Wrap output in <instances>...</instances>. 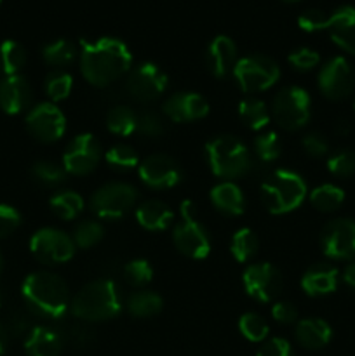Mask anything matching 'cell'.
I'll return each instance as SVG.
<instances>
[{
	"label": "cell",
	"instance_id": "obj_1",
	"mask_svg": "<svg viewBox=\"0 0 355 356\" xmlns=\"http://www.w3.org/2000/svg\"><path fill=\"white\" fill-rule=\"evenodd\" d=\"M80 68L89 83L104 87L115 82L131 68L132 56L127 45L118 38L103 37L97 40H80Z\"/></svg>",
	"mask_w": 355,
	"mask_h": 356
},
{
	"label": "cell",
	"instance_id": "obj_2",
	"mask_svg": "<svg viewBox=\"0 0 355 356\" xmlns=\"http://www.w3.org/2000/svg\"><path fill=\"white\" fill-rule=\"evenodd\" d=\"M21 294L33 315L47 320H59L72 305L65 282L49 271H37L26 277Z\"/></svg>",
	"mask_w": 355,
	"mask_h": 356
},
{
	"label": "cell",
	"instance_id": "obj_3",
	"mask_svg": "<svg viewBox=\"0 0 355 356\" xmlns=\"http://www.w3.org/2000/svg\"><path fill=\"white\" fill-rule=\"evenodd\" d=\"M73 316L84 322H103L122 312V296L111 280H94L87 284L70 305Z\"/></svg>",
	"mask_w": 355,
	"mask_h": 356
},
{
	"label": "cell",
	"instance_id": "obj_4",
	"mask_svg": "<svg viewBox=\"0 0 355 356\" xmlns=\"http://www.w3.org/2000/svg\"><path fill=\"white\" fill-rule=\"evenodd\" d=\"M306 184L294 170L277 169L261 183V200L271 214H287L301 205Z\"/></svg>",
	"mask_w": 355,
	"mask_h": 356
},
{
	"label": "cell",
	"instance_id": "obj_5",
	"mask_svg": "<svg viewBox=\"0 0 355 356\" xmlns=\"http://www.w3.org/2000/svg\"><path fill=\"white\" fill-rule=\"evenodd\" d=\"M205 155L214 176L235 179L251 169V155L246 145L233 136H219L205 145Z\"/></svg>",
	"mask_w": 355,
	"mask_h": 356
},
{
	"label": "cell",
	"instance_id": "obj_6",
	"mask_svg": "<svg viewBox=\"0 0 355 356\" xmlns=\"http://www.w3.org/2000/svg\"><path fill=\"white\" fill-rule=\"evenodd\" d=\"M181 218L183 221L174 228L173 240L178 250L191 259H204L211 252V240L204 226L195 218V205L191 200L181 204Z\"/></svg>",
	"mask_w": 355,
	"mask_h": 356
},
{
	"label": "cell",
	"instance_id": "obj_7",
	"mask_svg": "<svg viewBox=\"0 0 355 356\" xmlns=\"http://www.w3.org/2000/svg\"><path fill=\"white\" fill-rule=\"evenodd\" d=\"M233 76L244 92L254 94L270 89L281 76V70L268 56L253 54L237 61Z\"/></svg>",
	"mask_w": 355,
	"mask_h": 356
},
{
	"label": "cell",
	"instance_id": "obj_8",
	"mask_svg": "<svg viewBox=\"0 0 355 356\" xmlns=\"http://www.w3.org/2000/svg\"><path fill=\"white\" fill-rule=\"evenodd\" d=\"M310 110H312V101L308 92L298 86L282 89L271 104L275 122L287 131H298L306 125V122L310 120Z\"/></svg>",
	"mask_w": 355,
	"mask_h": 356
},
{
	"label": "cell",
	"instance_id": "obj_9",
	"mask_svg": "<svg viewBox=\"0 0 355 356\" xmlns=\"http://www.w3.org/2000/svg\"><path fill=\"white\" fill-rule=\"evenodd\" d=\"M138 198V191L125 183L101 186L90 198V209L101 219H118L127 214Z\"/></svg>",
	"mask_w": 355,
	"mask_h": 356
},
{
	"label": "cell",
	"instance_id": "obj_10",
	"mask_svg": "<svg viewBox=\"0 0 355 356\" xmlns=\"http://www.w3.org/2000/svg\"><path fill=\"white\" fill-rule=\"evenodd\" d=\"M30 250L42 263L61 264L72 259L75 254V243L72 236H68L61 229L42 228L31 236Z\"/></svg>",
	"mask_w": 355,
	"mask_h": 356
},
{
	"label": "cell",
	"instance_id": "obj_11",
	"mask_svg": "<svg viewBox=\"0 0 355 356\" xmlns=\"http://www.w3.org/2000/svg\"><path fill=\"white\" fill-rule=\"evenodd\" d=\"M355 87V75L350 63L345 58L329 59L319 72V89L327 99L343 101Z\"/></svg>",
	"mask_w": 355,
	"mask_h": 356
},
{
	"label": "cell",
	"instance_id": "obj_12",
	"mask_svg": "<svg viewBox=\"0 0 355 356\" xmlns=\"http://www.w3.org/2000/svg\"><path fill=\"white\" fill-rule=\"evenodd\" d=\"M26 129L38 141H58L66 131V118L56 104L40 103L28 111Z\"/></svg>",
	"mask_w": 355,
	"mask_h": 356
},
{
	"label": "cell",
	"instance_id": "obj_13",
	"mask_svg": "<svg viewBox=\"0 0 355 356\" xmlns=\"http://www.w3.org/2000/svg\"><path fill=\"white\" fill-rule=\"evenodd\" d=\"M242 282L247 294L260 302L274 301L282 291L281 271L270 263H258L247 266L242 275Z\"/></svg>",
	"mask_w": 355,
	"mask_h": 356
},
{
	"label": "cell",
	"instance_id": "obj_14",
	"mask_svg": "<svg viewBox=\"0 0 355 356\" xmlns=\"http://www.w3.org/2000/svg\"><path fill=\"white\" fill-rule=\"evenodd\" d=\"M101 146L93 134H80L70 141L63 155V169L73 176H86L96 169Z\"/></svg>",
	"mask_w": 355,
	"mask_h": 356
},
{
	"label": "cell",
	"instance_id": "obj_15",
	"mask_svg": "<svg viewBox=\"0 0 355 356\" xmlns=\"http://www.w3.org/2000/svg\"><path fill=\"white\" fill-rule=\"evenodd\" d=\"M167 87V75L153 63H143L132 70L125 82V90L132 99L150 103L157 99Z\"/></svg>",
	"mask_w": 355,
	"mask_h": 356
},
{
	"label": "cell",
	"instance_id": "obj_16",
	"mask_svg": "<svg viewBox=\"0 0 355 356\" xmlns=\"http://www.w3.org/2000/svg\"><path fill=\"white\" fill-rule=\"evenodd\" d=\"M320 245L331 259H352L355 256V221L345 218L331 221L322 229Z\"/></svg>",
	"mask_w": 355,
	"mask_h": 356
},
{
	"label": "cell",
	"instance_id": "obj_17",
	"mask_svg": "<svg viewBox=\"0 0 355 356\" xmlns=\"http://www.w3.org/2000/svg\"><path fill=\"white\" fill-rule=\"evenodd\" d=\"M139 177L153 190H167L181 181L178 163L167 155H150L139 163Z\"/></svg>",
	"mask_w": 355,
	"mask_h": 356
},
{
	"label": "cell",
	"instance_id": "obj_18",
	"mask_svg": "<svg viewBox=\"0 0 355 356\" xmlns=\"http://www.w3.org/2000/svg\"><path fill=\"white\" fill-rule=\"evenodd\" d=\"M164 113L178 124L194 122L200 120L209 113V104L197 92H178L164 103Z\"/></svg>",
	"mask_w": 355,
	"mask_h": 356
},
{
	"label": "cell",
	"instance_id": "obj_19",
	"mask_svg": "<svg viewBox=\"0 0 355 356\" xmlns=\"http://www.w3.org/2000/svg\"><path fill=\"white\" fill-rule=\"evenodd\" d=\"M327 31L338 47L355 56V7L341 6L329 14Z\"/></svg>",
	"mask_w": 355,
	"mask_h": 356
},
{
	"label": "cell",
	"instance_id": "obj_20",
	"mask_svg": "<svg viewBox=\"0 0 355 356\" xmlns=\"http://www.w3.org/2000/svg\"><path fill=\"white\" fill-rule=\"evenodd\" d=\"M31 89L21 75H7L0 82V108L7 115H17L30 104Z\"/></svg>",
	"mask_w": 355,
	"mask_h": 356
},
{
	"label": "cell",
	"instance_id": "obj_21",
	"mask_svg": "<svg viewBox=\"0 0 355 356\" xmlns=\"http://www.w3.org/2000/svg\"><path fill=\"white\" fill-rule=\"evenodd\" d=\"M65 346V336L58 329L38 325L31 327L24 339L28 356H59Z\"/></svg>",
	"mask_w": 355,
	"mask_h": 356
},
{
	"label": "cell",
	"instance_id": "obj_22",
	"mask_svg": "<svg viewBox=\"0 0 355 356\" xmlns=\"http://www.w3.org/2000/svg\"><path fill=\"white\" fill-rule=\"evenodd\" d=\"M205 58H207V66L212 75L223 79L235 68L237 47L232 38L226 37V35H219L209 44Z\"/></svg>",
	"mask_w": 355,
	"mask_h": 356
},
{
	"label": "cell",
	"instance_id": "obj_23",
	"mask_svg": "<svg viewBox=\"0 0 355 356\" xmlns=\"http://www.w3.org/2000/svg\"><path fill=\"white\" fill-rule=\"evenodd\" d=\"M338 287V270L331 264H315L301 278V289L312 298L331 294Z\"/></svg>",
	"mask_w": 355,
	"mask_h": 356
},
{
	"label": "cell",
	"instance_id": "obj_24",
	"mask_svg": "<svg viewBox=\"0 0 355 356\" xmlns=\"http://www.w3.org/2000/svg\"><path fill=\"white\" fill-rule=\"evenodd\" d=\"M333 337V329L326 320L306 318L296 325V339L306 350H322Z\"/></svg>",
	"mask_w": 355,
	"mask_h": 356
},
{
	"label": "cell",
	"instance_id": "obj_25",
	"mask_svg": "<svg viewBox=\"0 0 355 356\" xmlns=\"http://www.w3.org/2000/svg\"><path fill=\"white\" fill-rule=\"evenodd\" d=\"M211 202L219 212L226 216H240L246 209V202H244V195L237 184L230 183H219L211 190Z\"/></svg>",
	"mask_w": 355,
	"mask_h": 356
},
{
	"label": "cell",
	"instance_id": "obj_26",
	"mask_svg": "<svg viewBox=\"0 0 355 356\" xmlns=\"http://www.w3.org/2000/svg\"><path fill=\"white\" fill-rule=\"evenodd\" d=\"M136 219L148 232H162L173 222L174 214L164 202L148 200L136 211Z\"/></svg>",
	"mask_w": 355,
	"mask_h": 356
},
{
	"label": "cell",
	"instance_id": "obj_27",
	"mask_svg": "<svg viewBox=\"0 0 355 356\" xmlns=\"http://www.w3.org/2000/svg\"><path fill=\"white\" fill-rule=\"evenodd\" d=\"M239 117L253 131H260V129L267 127L268 122H270L267 104L263 101L256 99V97H246V99L240 101Z\"/></svg>",
	"mask_w": 355,
	"mask_h": 356
},
{
	"label": "cell",
	"instance_id": "obj_28",
	"mask_svg": "<svg viewBox=\"0 0 355 356\" xmlns=\"http://www.w3.org/2000/svg\"><path fill=\"white\" fill-rule=\"evenodd\" d=\"M49 205H51V211L58 218L66 219V221L75 219L84 211L82 197L79 193H75V191H61V193H56L49 200Z\"/></svg>",
	"mask_w": 355,
	"mask_h": 356
},
{
	"label": "cell",
	"instance_id": "obj_29",
	"mask_svg": "<svg viewBox=\"0 0 355 356\" xmlns=\"http://www.w3.org/2000/svg\"><path fill=\"white\" fill-rule=\"evenodd\" d=\"M127 309L132 316L138 318H146V316H153L162 309V299L159 294L150 291L134 292L127 301Z\"/></svg>",
	"mask_w": 355,
	"mask_h": 356
},
{
	"label": "cell",
	"instance_id": "obj_30",
	"mask_svg": "<svg viewBox=\"0 0 355 356\" xmlns=\"http://www.w3.org/2000/svg\"><path fill=\"white\" fill-rule=\"evenodd\" d=\"M345 193L334 184H322L310 193V202L320 212H334L341 207Z\"/></svg>",
	"mask_w": 355,
	"mask_h": 356
},
{
	"label": "cell",
	"instance_id": "obj_31",
	"mask_svg": "<svg viewBox=\"0 0 355 356\" xmlns=\"http://www.w3.org/2000/svg\"><path fill=\"white\" fill-rule=\"evenodd\" d=\"M106 127L117 136H131L138 131V115L127 106L111 108L106 117Z\"/></svg>",
	"mask_w": 355,
	"mask_h": 356
},
{
	"label": "cell",
	"instance_id": "obj_32",
	"mask_svg": "<svg viewBox=\"0 0 355 356\" xmlns=\"http://www.w3.org/2000/svg\"><path fill=\"white\" fill-rule=\"evenodd\" d=\"M26 63V52L16 40H6L0 45V65L6 75H19Z\"/></svg>",
	"mask_w": 355,
	"mask_h": 356
},
{
	"label": "cell",
	"instance_id": "obj_33",
	"mask_svg": "<svg viewBox=\"0 0 355 356\" xmlns=\"http://www.w3.org/2000/svg\"><path fill=\"white\" fill-rule=\"evenodd\" d=\"M45 63L51 66H66L70 63L75 61L77 58V47L75 44H72L70 40L65 38H59V40L51 42L44 47L42 51Z\"/></svg>",
	"mask_w": 355,
	"mask_h": 356
},
{
	"label": "cell",
	"instance_id": "obj_34",
	"mask_svg": "<svg viewBox=\"0 0 355 356\" xmlns=\"http://www.w3.org/2000/svg\"><path fill=\"white\" fill-rule=\"evenodd\" d=\"M260 240L256 233L249 228H242L233 235L232 238V254L239 263H246L251 257L256 256Z\"/></svg>",
	"mask_w": 355,
	"mask_h": 356
},
{
	"label": "cell",
	"instance_id": "obj_35",
	"mask_svg": "<svg viewBox=\"0 0 355 356\" xmlns=\"http://www.w3.org/2000/svg\"><path fill=\"white\" fill-rule=\"evenodd\" d=\"M239 330L251 343H261V341L267 339L268 332H270L268 323L258 313H246V315L240 316Z\"/></svg>",
	"mask_w": 355,
	"mask_h": 356
},
{
	"label": "cell",
	"instance_id": "obj_36",
	"mask_svg": "<svg viewBox=\"0 0 355 356\" xmlns=\"http://www.w3.org/2000/svg\"><path fill=\"white\" fill-rule=\"evenodd\" d=\"M104 235V229L100 222L96 221H84L77 225L75 232H73V243L80 249H89V247L96 245Z\"/></svg>",
	"mask_w": 355,
	"mask_h": 356
},
{
	"label": "cell",
	"instance_id": "obj_37",
	"mask_svg": "<svg viewBox=\"0 0 355 356\" xmlns=\"http://www.w3.org/2000/svg\"><path fill=\"white\" fill-rule=\"evenodd\" d=\"M108 165H111L113 169L118 170H129L134 169L136 165H139V159L136 155L134 149L127 145H115L113 148H110L104 155Z\"/></svg>",
	"mask_w": 355,
	"mask_h": 356
},
{
	"label": "cell",
	"instance_id": "obj_38",
	"mask_svg": "<svg viewBox=\"0 0 355 356\" xmlns=\"http://www.w3.org/2000/svg\"><path fill=\"white\" fill-rule=\"evenodd\" d=\"M66 170L63 167L56 165L54 162H37L31 169V176L42 186H58L65 181Z\"/></svg>",
	"mask_w": 355,
	"mask_h": 356
},
{
	"label": "cell",
	"instance_id": "obj_39",
	"mask_svg": "<svg viewBox=\"0 0 355 356\" xmlns=\"http://www.w3.org/2000/svg\"><path fill=\"white\" fill-rule=\"evenodd\" d=\"M73 79L66 72H52L45 80V92L52 101H63L70 96Z\"/></svg>",
	"mask_w": 355,
	"mask_h": 356
},
{
	"label": "cell",
	"instance_id": "obj_40",
	"mask_svg": "<svg viewBox=\"0 0 355 356\" xmlns=\"http://www.w3.org/2000/svg\"><path fill=\"white\" fill-rule=\"evenodd\" d=\"M254 152H256L258 159L263 162H274L281 156L282 143L275 132H267L254 139Z\"/></svg>",
	"mask_w": 355,
	"mask_h": 356
},
{
	"label": "cell",
	"instance_id": "obj_41",
	"mask_svg": "<svg viewBox=\"0 0 355 356\" xmlns=\"http://www.w3.org/2000/svg\"><path fill=\"white\" fill-rule=\"evenodd\" d=\"M124 278L132 287H143L148 282H152L153 270L148 261L134 259L124 266Z\"/></svg>",
	"mask_w": 355,
	"mask_h": 356
},
{
	"label": "cell",
	"instance_id": "obj_42",
	"mask_svg": "<svg viewBox=\"0 0 355 356\" xmlns=\"http://www.w3.org/2000/svg\"><path fill=\"white\" fill-rule=\"evenodd\" d=\"M327 169L338 177H350L355 174V153L352 149H340L327 160Z\"/></svg>",
	"mask_w": 355,
	"mask_h": 356
},
{
	"label": "cell",
	"instance_id": "obj_43",
	"mask_svg": "<svg viewBox=\"0 0 355 356\" xmlns=\"http://www.w3.org/2000/svg\"><path fill=\"white\" fill-rule=\"evenodd\" d=\"M327 24H329V14H326L324 10L319 9H308L298 17V26L301 30L310 31H320L327 30Z\"/></svg>",
	"mask_w": 355,
	"mask_h": 356
},
{
	"label": "cell",
	"instance_id": "obj_44",
	"mask_svg": "<svg viewBox=\"0 0 355 356\" xmlns=\"http://www.w3.org/2000/svg\"><path fill=\"white\" fill-rule=\"evenodd\" d=\"M287 59L296 70H299V72H308V70L315 68L320 61L319 54L308 47L296 49V51H292L291 54H289Z\"/></svg>",
	"mask_w": 355,
	"mask_h": 356
},
{
	"label": "cell",
	"instance_id": "obj_45",
	"mask_svg": "<svg viewBox=\"0 0 355 356\" xmlns=\"http://www.w3.org/2000/svg\"><path fill=\"white\" fill-rule=\"evenodd\" d=\"M138 131L148 138H159L164 134V122L157 113L146 111L141 117H138Z\"/></svg>",
	"mask_w": 355,
	"mask_h": 356
},
{
	"label": "cell",
	"instance_id": "obj_46",
	"mask_svg": "<svg viewBox=\"0 0 355 356\" xmlns=\"http://www.w3.org/2000/svg\"><path fill=\"white\" fill-rule=\"evenodd\" d=\"M21 214L7 204H0V238L9 236L19 226Z\"/></svg>",
	"mask_w": 355,
	"mask_h": 356
},
{
	"label": "cell",
	"instance_id": "obj_47",
	"mask_svg": "<svg viewBox=\"0 0 355 356\" xmlns=\"http://www.w3.org/2000/svg\"><path fill=\"white\" fill-rule=\"evenodd\" d=\"M303 148H305L308 156L320 159V156L327 155V152H329V143H327V139L322 134L313 132V134L305 136V139H303Z\"/></svg>",
	"mask_w": 355,
	"mask_h": 356
},
{
	"label": "cell",
	"instance_id": "obj_48",
	"mask_svg": "<svg viewBox=\"0 0 355 356\" xmlns=\"http://www.w3.org/2000/svg\"><path fill=\"white\" fill-rule=\"evenodd\" d=\"M256 356H292V348L282 337H274L260 348Z\"/></svg>",
	"mask_w": 355,
	"mask_h": 356
},
{
	"label": "cell",
	"instance_id": "obj_49",
	"mask_svg": "<svg viewBox=\"0 0 355 356\" xmlns=\"http://www.w3.org/2000/svg\"><path fill=\"white\" fill-rule=\"evenodd\" d=\"M271 316L278 323H292L298 318V309L291 302H275L271 308Z\"/></svg>",
	"mask_w": 355,
	"mask_h": 356
},
{
	"label": "cell",
	"instance_id": "obj_50",
	"mask_svg": "<svg viewBox=\"0 0 355 356\" xmlns=\"http://www.w3.org/2000/svg\"><path fill=\"white\" fill-rule=\"evenodd\" d=\"M70 339L75 346H87V344L93 343L94 336H93V330L87 329L84 325H75L70 329Z\"/></svg>",
	"mask_w": 355,
	"mask_h": 356
},
{
	"label": "cell",
	"instance_id": "obj_51",
	"mask_svg": "<svg viewBox=\"0 0 355 356\" xmlns=\"http://www.w3.org/2000/svg\"><path fill=\"white\" fill-rule=\"evenodd\" d=\"M10 330L14 334H23L30 332V325H28V320L24 318L23 315H16L13 320H10Z\"/></svg>",
	"mask_w": 355,
	"mask_h": 356
},
{
	"label": "cell",
	"instance_id": "obj_52",
	"mask_svg": "<svg viewBox=\"0 0 355 356\" xmlns=\"http://www.w3.org/2000/svg\"><path fill=\"white\" fill-rule=\"evenodd\" d=\"M343 282L348 285V287L355 289V261H352L343 271Z\"/></svg>",
	"mask_w": 355,
	"mask_h": 356
},
{
	"label": "cell",
	"instance_id": "obj_53",
	"mask_svg": "<svg viewBox=\"0 0 355 356\" xmlns=\"http://www.w3.org/2000/svg\"><path fill=\"white\" fill-rule=\"evenodd\" d=\"M7 350V330L3 329V325L0 323V356L6 353Z\"/></svg>",
	"mask_w": 355,
	"mask_h": 356
},
{
	"label": "cell",
	"instance_id": "obj_54",
	"mask_svg": "<svg viewBox=\"0 0 355 356\" xmlns=\"http://www.w3.org/2000/svg\"><path fill=\"white\" fill-rule=\"evenodd\" d=\"M336 132L341 136L348 134V132H350V124H348V120H343V118H341V120H338L336 122Z\"/></svg>",
	"mask_w": 355,
	"mask_h": 356
},
{
	"label": "cell",
	"instance_id": "obj_55",
	"mask_svg": "<svg viewBox=\"0 0 355 356\" xmlns=\"http://www.w3.org/2000/svg\"><path fill=\"white\" fill-rule=\"evenodd\" d=\"M2 268H3V257L2 254H0V271H2Z\"/></svg>",
	"mask_w": 355,
	"mask_h": 356
},
{
	"label": "cell",
	"instance_id": "obj_56",
	"mask_svg": "<svg viewBox=\"0 0 355 356\" xmlns=\"http://www.w3.org/2000/svg\"><path fill=\"white\" fill-rule=\"evenodd\" d=\"M285 2H298V0H285Z\"/></svg>",
	"mask_w": 355,
	"mask_h": 356
},
{
	"label": "cell",
	"instance_id": "obj_57",
	"mask_svg": "<svg viewBox=\"0 0 355 356\" xmlns=\"http://www.w3.org/2000/svg\"><path fill=\"white\" fill-rule=\"evenodd\" d=\"M354 110H355V104H354Z\"/></svg>",
	"mask_w": 355,
	"mask_h": 356
},
{
	"label": "cell",
	"instance_id": "obj_58",
	"mask_svg": "<svg viewBox=\"0 0 355 356\" xmlns=\"http://www.w3.org/2000/svg\"><path fill=\"white\" fill-rule=\"evenodd\" d=\"M0 3H2V0H0Z\"/></svg>",
	"mask_w": 355,
	"mask_h": 356
},
{
	"label": "cell",
	"instance_id": "obj_59",
	"mask_svg": "<svg viewBox=\"0 0 355 356\" xmlns=\"http://www.w3.org/2000/svg\"><path fill=\"white\" fill-rule=\"evenodd\" d=\"M0 301H2V299H0Z\"/></svg>",
	"mask_w": 355,
	"mask_h": 356
}]
</instances>
